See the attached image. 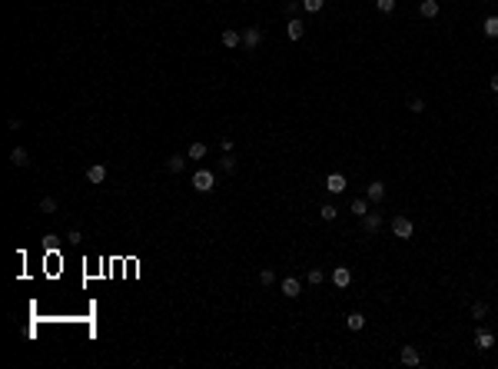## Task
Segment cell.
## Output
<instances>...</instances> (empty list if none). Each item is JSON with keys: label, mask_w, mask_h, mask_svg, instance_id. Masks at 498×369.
I'll return each instance as SVG.
<instances>
[{"label": "cell", "mask_w": 498, "mask_h": 369, "mask_svg": "<svg viewBox=\"0 0 498 369\" xmlns=\"http://www.w3.org/2000/svg\"><path fill=\"white\" fill-rule=\"evenodd\" d=\"M216 186V177L209 173V170H196L193 173V190H199V193H209Z\"/></svg>", "instance_id": "6da1fadb"}, {"label": "cell", "mask_w": 498, "mask_h": 369, "mask_svg": "<svg viewBox=\"0 0 498 369\" xmlns=\"http://www.w3.org/2000/svg\"><path fill=\"white\" fill-rule=\"evenodd\" d=\"M392 233H396L399 240H409L412 233H415V226H412L409 217H396V220H392Z\"/></svg>", "instance_id": "7a4b0ae2"}, {"label": "cell", "mask_w": 498, "mask_h": 369, "mask_svg": "<svg viewBox=\"0 0 498 369\" xmlns=\"http://www.w3.org/2000/svg\"><path fill=\"white\" fill-rule=\"evenodd\" d=\"M365 200L369 203H382L385 200V183H382V180H372V183L365 186Z\"/></svg>", "instance_id": "3957f363"}, {"label": "cell", "mask_w": 498, "mask_h": 369, "mask_svg": "<svg viewBox=\"0 0 498 369\" xmlns=\"http://www.w3.org/2000/svg\"><path fill=\"white\" fill-rule=\"evenodd\" d=\"M491 346H495V333H491V329H478V333H475V349L488 353Z\"/></svg>", "instance_id": "277c9868"}, {"label": "cell", "mask_w": 498, "mask_h": 369, "mask_svg": "<svg viewBox=\"0 0 498 369\" xmlns=\"http://www.w3.org/2000/svg\"><path fill=\"white\" fill-rule=\"evenodd\" d=\"M332 283L339 289H346L349 283H352V270H349V266H336V270H332Z\"/></svg>", "instance_id": "5b68a950"}, {"label": "cell", "mask_w": 498, "mask_h": 369, "mask_svg": "<svg viewBox=\"0 0 498 369\" xmlns=\"http://www.w3.org/2000/svg\"><path fill=\"white\" fill-rule=\"evenodd\" d=\"M259 43H262V30H259V27H249V30L243 33V47L246 50H256Z\"/></svg>", "instance_id": "8992f818"}, {"label": "cell", "mask_w": 498, "mask_h": 369, "mask_svg": "<svg viewBox=\"0 0 498 369\" xmlns=\"http://www.w3.org/2000/svg\"><path fill=\"white\" fill-rule=\"evenodd\" d=\"M106 177H110V173H106V167H103V163H93V167L87 170V180L93 186H100V183H106Z\"/></svg>", "instance_id": "52a82bcc"}, {"label": "cell", "mask_w": 498, "mask_h": 369, "mask_svg": "<svg viewBox=\"0 0 498 369\" xmlns=\"http://www.w3.org/2000/svg\"><path fill=\"white\" fill-rule=\"evenodd\" d=\"M362 230L369 233V236H375V233L382 230V217H379V213H365V217H362Z\"/></svg>", "instance_id": "ba28073f"}, {"label": "cell", "mask_w": 498, "mask_h": 369, "mask_svg": "<svg viewBox=\"0 0 498 369\" xmlns=\"http://www.w3.org/2000/svg\"><path fill=\"white\" fill-rule=\"evenodd\" d=\"M302 33H306V24H302L299 17H293V20L286 24V37H289V40H302Z\"/></svg>", "instance_id": "9c48e42d"}, {"label": "cell", "mask_w": 498, "mask_h": 369, "mask_svg": "<svg viewBox=\"0 0 498 369\" xmlns=\"http://www.w3.org/2000/svg\"><path fill=\"white\" fill-rule=\"evenodd\" d=\"M346 177H342V173H332V177L329 180H325V190H329V193H346Z\"/></svg>", "instance_id": "30bf717a"}, {"label": "cell", "mask_w": 498, "mask_h": 369, "mask_svg": "<svg viewBox=\"0 0 498 369\" xmlns=\"http://www.w3.org/2000/svg\"><path fill=\"white\" fill-rule=\"evenodd\" d=\"M402 362H405V366H419V362H422V353L415 349V346H402Z\"/></svg>", "instance_id": "8fae6325"}, {"label": "cell", "mask_w": 498, "mask_h": 369, "mask_svg": "<svg viewBox=\"0 0 498 369\" xmlns=\"http://www.w3.org/2000/svg\"><path fill=\"white\" fill-rule=\"evenodd\" d=\"M10 163H14V167H27V163H30V153H27L24 146H14V150H10Z\"/></svg>", "instance_id": "7c38bea8"}, {"label": "cell", "mask_w": 498, "mask_h": 369, "mask_svg": "<svg viewBox=\"0 0 498 369\" xmlns=\"http://www.w3.org/2000/svg\"><path fill=\"white\" fill-rule=\"evenodd\" d=\"M299 280H296V276H286V280H283V293H286V296H289V299H296V296H299Z\"/></svg>", "instance_id": "4fadbf2b"}, {"label": "cell", "mask_w": 498, "mask_h": 369, "mask_svg": "<svg viewBox=\"0 0 498 369\" xmlns=\"http://www.w3.org/2000/svg\"><path fill=\"white\" fill-rule=\"evenodd\" d=\"M419 14L425 17V20L438 17V0H422V4H419Z\"/></svg>", "instance_id": "5bb4252c"}, {"label": "cell", "mask_w": 498, "mask_h": 369, "mask_svg": "<svg viewBox=\"0 0 498 369\" xmlns=\"http://www.w3.org/2000/svg\"><path fill=\"white\" fill-rule=\"evenodd\" d=\"M239 43H243V33H236V30H223V47L236 50Z\"/></svg>", "instance_id": "9a60e30c"}, {"label": "cell", "mask_w": 498, "mask_h": 369, "mask_svg": "<svg viewBox=\"0 0 498 369\" xmlns=\"http://www.w3.org/2000/svg\"><path fill=\"white\" fill-rule=\"evenodd\" d=\"M346 326L352 329V333H359V329H365V316L362 313H349L346 316Z\"/></svg>", "instance_id": "2e32d148"}, {"label": "cell", "mask_w": 498, "mask_h": 369, "mask_svg": "<svg viewBox=\"0 0 498 369\" xmlns=\"http://www.w3.org/2000/svg\"><path fill=\"white\" fill-rule=\"evenodd\" d=\"M183 167H186V156H180V153H173V156L166 160V170H170V173H183Z\"/></svg>", "instance_id": "e0dca14e"}, {"label": "cell", "mask_w": 498, "mask_h": 369, "mask_svg": "<svg viewBox=\"0 0 498 369\" xmlns=\"http://www.w3.org/2000/svg\"><path fill=\"white\" fill-rule=\"evenodd\" d=\"M482 33L488 37V40H495V37H498V17H488V20H485V24H482Z\"/></svg>", "instance_id": "ac0fdd59"}, {"label": "cell", "mask_w": 498, "mask_h": 369, "mask_svg": "<svg viewBox=\"0 0 498 369\" xmlns=\"http://www.w3.org/2000/svg\"><path fill=\"white\" fill-rule=\"evenodd\" d=\"M349 209H352V213L362 220L365 213H369V200H365V196H359V200H352V206H349Z\"/></svg>", "instance_id": "d6986e66"}, {"label": "cell", "mask_w": 498, "mask_h": 369, "mask_svg": "<svg viewBox=\"0 0 498 369\" xmlns=\"http://www.w3.org/2000/svg\"><path fill=\"white\" fill-rule=\"evenodd\" d=\"M485 316H488V303H482V299L472 303V320H485Z\"/></svg>", "instance_id": "ffe728a7"}, {"label": "cell", "mask_w": 498, "mask_h": 369, "mask_svg": "<svg viewBox=\"0 0 498 369\" xmlns=\"http://www.w3.org/2000/svg\"><path fill=\"white\" fill-rule=\"evenodd\" d=\"M319 217H322V220H325V223H332V220L339 217V209L332 206V203H325V206H322V209H319Z\"/></svg>", "instance_id": "44dd1931"}, {"label": "cell", "mask_w": 498, "mask_h": 369, "mask_svg": "<svg viewBox=\"0 0 498 369\" xmlns=\"http://www.w3.org/2000/svg\"><path fill=\"white\" fill-rule=\"evenodd\" d=\"M219 170H223V173H233V170H236V160H233V153H223Z\"/></svg>", "instance_id": "7402d4cb"}, {"label": "cell", "mask_w": 498, "mask_h": 369, "mask_svg": "<svg viewBox=\"0 0 498 369\" xmlns=\"http://www.w3.org/2000/svg\"><path fill=\"white\" fill-rule=\"evenodd\" d=\"M322 7H325V0H302V10H309V14H319Z\"/></svg>", "instance_id": "603a6c76"}, {"label": "cell", "mask_w": 498, "mask_h": 369, "mask_svg": "<svg viewBox=\"0 0 498 369\" xmlns=\"http://www.w3.org/2000/svg\"><path fill=\"white\" fill-rule=\"evenodd\" d=\"M206 156V143H193L190 146V160H203Z\"/></svg>", "instance_id": "cb8c5ba5"}, {"label": "cell", "mask_w": 498, "mask_h": 369, "mask_svg": "<svg viewBox=\"0 0 498 369\" xmlns=\"http://www.w3.org/2000/svg\"><path fill=\"white\" fill-rule=\"evenodd\" d=\"M309 283H312V286H322L325 273H322V270H309Z\"/></svg>", "instance_id": "d4e9b609"}, {"label": "cell", "mask_w": 498, "mask_h": 369, "mask_svg": "<svg viewBox=\"0 0 498 369\" xmlns=\"http://www.w3.org/2000/svg\"><path fill=\"white\" fill-rule=\"evenodd\" d=\"M40 209H43V213H57V200L53 196H43V200H40Z\"/></svg>", "instance_id": "484cf974"}, {"label": "cell", "mask_w": 498, "mask_h": 369, "mask_svg": "<svg viewBox=\"0 0 498 369\" xmlns=\"http://www.w3.org/2000/svg\"><path fill=\"white\" fill-rule=\"evenodd\" d=\"M259 283L262 286H272V283H276V273H272V270H259Z\"/></svg>", "instance_id": "4316f807"}, {"label": "cell", "mask_w": 498, "mask_h": 369, "mask_svg": "<svg viewBox=\"0 0 498 369\" xmlns=\"http://www.w3.org/2000/svg\"><path fill=\"white\" fill-rule=\"evenodd\" d=\"M375 7H379L382 14H392V10H396V0H375Z\"/></svg>", "instance_id": "83f0119b"}, {"label": "cell", "mask_w": 498, "mask_h": 369, "mask_svg": "<svg viewBox=\"0 0 498 369\" xmlns=\"http://www.w3.org/2000/svg\"><path fill=\"white\" fill-rule=\"evenodd\" d=\"M409 110L412 113H422V110H425V103H422L419 96H412V100H409Z\"/></svg>", "instance_id": "f1b7e54d"}, {"label": "cell", "mask_w": 498, "mask_h": 369, "mask_svg": "<svg viewBox=\"0 0 498 369\" xmlns=\"http://www.w3.org/2000/svg\"><path fill=\"white\" fill-rule=\"evenodd\" d=\"M219 146H223V153H233V140H230V137H223Z\"/></svg>", "instance_id": "f546056e"}, {"label": "cell", "mask_w": 498, "mask_h": 369, "mask_svg": "<svg viewBox=\"0 0 498 369\" xmlns=\"http://www.w3.org/2000/svg\"><path fill=\"white\" fill-rule=\"evenodd\" d=\"M488 87H491V90H495V93H498V73H495V77H491V80H488Z\"/></svg>", "instance_id": "4dcf8cb0"}]
</instances>
